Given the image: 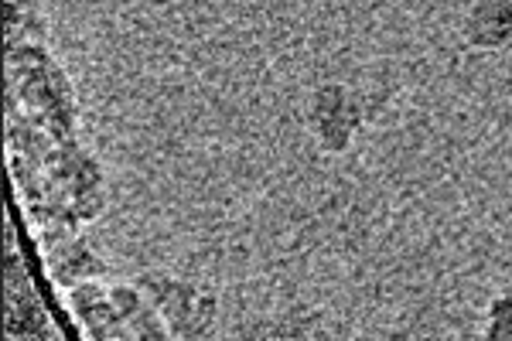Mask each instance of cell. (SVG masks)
Returning <instances> with one entry per match:
<instances>
[{"instance_id":"6da1fadb","label":"cell","mask_w":512,"mask_h":341,"mask_svg":"<svg viewBox=\"0 0 512 341\" xmlns=\"http://www.w3.org/2000/svg\"><path fill=\"white\" fill-rule=\"evenodd\" d=\"M468 31H472L475 45L482 48L506 45L512 35V4L509 0H478Z\"/></svg>"},{"instance_id":"7a4b0ae2","label":"cell","mask_w":512,"mask_h":341,"mask_svg":"<svg viewBox=\"0 0 512 341\" xmlns=\"http://www.w3.org/2000/svg\"><path fill=\"white\" fill-rule=\"evenodd\" d=\"M492 335L512 338V297H499L492 304Z\"/></svg>"}]
</instances>
